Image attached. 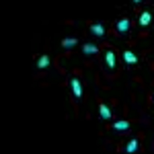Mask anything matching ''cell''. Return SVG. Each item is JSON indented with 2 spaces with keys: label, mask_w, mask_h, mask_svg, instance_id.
Returning a JSON list of instances; mask_svg holds the SVG:
<instances>
[{
  "label": "cell",
  "mask_w": 154,
  "mask_h": 154,
  "mask_svg": "<svg viewBox=\"0 0 154 154\" xmlns=\"http://www.w3.org/2000/svg\"><path fill=\"white\" fill-rule=\"evenodd\" d=\"M68 84H70V95H72V101L74 103H78L80 99H82V80L76 76V74H72L70 80H68Z\"/></svg>",
  "instance_id": "1"
},
{
  "label": "cell",
  "mask_w": 154,
  "mask_h": 154,
  "mask_svg": "<svg viewBox=\"0 0 154 154\" xmlns=\"http://www.w3.org/2000/svg\"><path fill=\"white\" fill-rule=\"evenodd\" d=\"M130 29H131V21L128 17H121V19L115 21V33H117V35H128Z\"/></svg>",
  "instance_id": "2"
},
{
  "label": "cell",
  "mask_w": 154,
  "mask_h": 154,
  "mask_svg": "<svg viewBox=\"0 0 154 154\" xmlns=\"http://www.w3.org/2000/svg\"><path fill=\"white\" fill-rule=\"evenodd\" d=\"M105 68L109 72H113L115 68H117V56H115V51L113 49H105Z\"/></svg>",
  "instance_id": "3"
},
{
  "label": "cell",
  "mask_w": 154,
  "mask_h": 154,
  "mask_svg": "<svg viewBox=\"0 0 154 154\" xmlns=\"http://www.w3.org/2000/svg\"><path fill=\"white\" fill-rule=\"evenodd\" d=\"M152 23H154V14L150 11H144V12L138 14V25H140L142 29H148Z\"/></svg>",
  "instance_id": "4"
},
{
  "label": "cell",
  "mask_w": 154,
  "mask_h": 154,
  "mask_svg": "<svg viewBox=\"0 0 154 154\" xmlns=\"http://www.w3.org/2000/svg\"><path fill=\"white\" fill-rule=\"evenodd\" d=\"M121 60H123L125 66H136L140 58H138L136 51H131V49H123V51H121Z\"/></svg>",
  "instance_id": "5"
},
{
  "label": "cell",
  "mask_w": 154,
  "mask_h": 154,
  "mask_svg": "<svg viewBox=\"0 0 154 154\" xmlns=\"http://www.w3.org/2000/svg\"><path fill=\"white\" fill-rule=\"evenodd\" d=\"M111 117H113L111 107L101 101V103H99V119H101V121H111Z\"/></svg>",
  "instance_id": "6"
},
{
  "label": "cell",
  "mask_w": 154,
  "mask_h": 154,
  "mask_svg": "<svg viewBox=\"0 0 154 154\" xmlns=\"http://www.w3.org/2000/svg\"><path fill=\"white\" fill-rule=\"evenodd\" d=\"M80 51H82L84 58H93V56H97V54H99V48H97L95 43H84Z\"/></svg>",
  "instance_id": "7"
},
{
  "label": "cell",
  "mask_w": 154,
  "mask_h": 154,
  "mask_svg": "<svg viewBox=\"0 0 154 154\" xmlns=\"http://www.w3.org/2000/svg\"><path fill=\"white\" fill-rule=\"evenodd\" d=\"M88 31H91L93 35H97V37H105L107 35V29H105L103 23H93L91 27H88Z\"/></svg>",
  "instance_id": "8"
},
{
  "label": "cell",
  "mask_w": 154,
  "mask_h": 154,
  "mask_svg": "<svg viewBox=\"0 0 154 154\" xmlns=\"http://www.w3.org/2000/svg\"><path fill=\"white\" fill-rule=\"evenodd\" d=\"M35 66H37V70H45V68L51 66V58L49 56H39L35 60Z\"/></svg>",
  "instance_id": "9"
},
{
  "label": "cell",
  "mask_w": 154,
  "mask_h": 154,
  "mask_svg": "<svg viewBox=\"0 0 154 154\" xmlns=\"http://www.w3.org/2000/svg\"><path fill=\"white\" fill-rule=\"evenodd\" d=\"M130 121H125V119H119V121H113L111 123V130H115V131H125V130H130Z\"/></svg>",
  "instance_id": "10"
},
{
  "label": "cell",
  "mask_w": 154,
  "mask_h": 154,
  "mask_svg": "<svg viewBox=\"0 0 154 154\" xmlns=\"http://www.w3.org/2000/svg\"><path fill=\"white\" fill-rule=\"evenodd\" d=\"M123 150H125V152H138V150H140V138H138V136H136V138H131L130 142L125 144V148H123Z\"/></svg>",
  "instance_id": "11"
},
{
  "label": "cell",
  "mask_w": 154,
  "mask_h": 154,
  "mask_svg": "<svg viewBox=\"0 0 154 154\" xmlns=\"http://www.w3.org/2000/svg\"><path fill=\"white\" fill-rule=\"evenodd\" d=\"M76 45H78V39H76V37H64V39H62V49H66V51L72 49V48H76Z\"/></svg>",
  "instance_id": "12"
},
{
  "label": "cell",
  "mask_w": 154,
  "mask_h": 154,
  "mask_svg": "<svg viewBox=\"0 0 154 154\" xmlns=\"http://www.w3.org/2000/svg\"><path fill=\"white\" fill-rule=\"evenodd\" d=\"M131 2H134V4H142L144 0H131Z\"/></svg>",
  "instance_id": "13"
},
{
  "label": "cell",
  "mask_w": 154,
  "mask_h": 154,
  "mask_svg": "<svg viewBox=\"0 0 154 154\" xmlns=\"http://www.w3.org/2000/svg\"><path fill=\"white\" fill-rule=\"evenodd\" d=\"M150 101H152V103H154V93H152V95H150Z\"/></svg>",
  "instance_id": "14"
}]
</instances>
